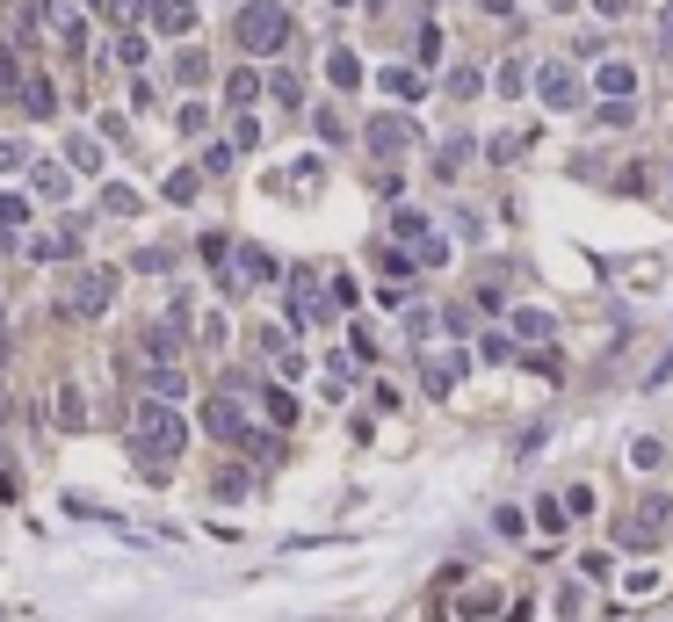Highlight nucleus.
<instances>
[{
  "label": "nucleus",
  "instance_id": "a211bd4d",
  "mask_svg": "<svg viewBox=\"0 0 673 622\" xmlns=\"http://www.w3.org/2000/svg\"><path fill=\"white\" fill-rule=\"evenodd\" d=\"M514 333H522V340H543V333H550V311H514Z\"/></svg>",
  "mask_w": 673,
  "mask_h": 622
},
{
  "label": "nucleus",
  "instance_id": "f3484780",
  "mask_svg": "<svg viewBox=\"0 0 673 622\" xmlns=\"http://www.w3.org/2000/svg\"><path fill=\"white\" fill-rule=\"evenodd\" d=\"M536 521H543V536H565V507L550 500V492H543V500H536Z\"/></svg>",
  "mask_w": 673,
  "mask_h": 622
},
{
  "label": "nucleus",
  "instance_id": "6ab92c4d",
  "mask_svg": "<svg viewBox=\"0 0 673 622\" xmlns=\"http://www.w3.org/2000/svg\"><path fill=\"white\" fill-rule=\"evenodd\" d=\"M630 116H637L630 102H601V109H594V123H601V131H623V123H630Z\"/></svg>",
  "mask_w": 673,
  "mask_h": 622
},
{
  "label": "nucleus",
  "instance_id": "bb28decb",
  "mask_svg": "<svg viewBox=\"0 0 673 622\" xmlns=\"http://www.w3.org/2000/svg\"><path fill=\"white\" fill-rule=\"evenodd\" d=\"M254 95H261V80H254V73H232V102H239V109H247Z\"/></svg>",
  "mask_w": 673,
  "mask_h": 622
},
{
  "label": "nucleus",
  "instance_id": "7c9ffc66",
  "mask_svg": "<svg viewBox=\"0 0 673 622\" xmlns=\"http://www.w3.org/2000/svg\"><path fill=\"white\" fill-rule=\"evenodd\" d=\"M659 51H666V58H673V8H666V15H659Z\"/></svg>",
  "mask_w": 673,
  "mask_h": 622
},
{
  "label": "nucleus",
  "instance_id": "393cba45",
  "mask_svg": "<svg viewBox=\"0 0 673 622\" xmlns=\"http://www.w3.org/2000/svg\"><path fill=\"white\" fill-rule=\"evenodd\" d=\"M268 413H275V427H290L297 420V398L290 391H268Z\"/></svg>",
  "mask_w": 673,
  "mask_h": 622
},
{
  "label": "nucleus",
  "instance_id": "aec40b11",
  "mask_svg": "<svg viewBox=\"0 0 673 622\" xmlns=\"http://www.w3.org/2000/svg\"><path fill=\"white\" fill-rule=\"evenodd\" d=\"M659 456H666V449L652 442V434H637V449H630V463H637V471H659Z\"/></svg>",
  "mask_w": 673,
  "mask_h": 622
},
{
  "label": "nucleus",
  "instance_id": "1a4fd4ad",
  "mask_svg": "<svg viewBox=\"0 0 673 622\" xmlns=\"http://www.w3.org/2000/svg\"><path fill=\"white\" fill-rule=\"evenodd\" d=\"M594 87H601L608 102H630V95H637V73L623 66V58H608V66H601V80H594Z\"/></svg>",
  "mask_w": 673,
  "mask_h": 622
},
{
  "label": "nucleus",
  "instance_id": "f03ea898",
  "mask_svg": "<svg viewBox=\"0 0 673 622\" xmlns=\"http://www.w3.org/2000/svg\"><path fill=\"white\" fill-rule=\"evenodd\" d=\"M283 44H290V8L283 0H247V8H239V51L275 58Z\"/></svg>",
  "mask_w": 673,
  "mask_h": 622
},
{
  "label": "nucleus",
  "instance_id": "72a5a7b5",
  "mask_svg": "<svg viewBox=\"0 0 673 622\" xmlns=\"http://www.w3.org/2000/svg\"><path fill=\"white\" fill-rule=\"evenodd\" d=\"M0 413H8V384H0Z\"/></svg>",
  "mask_w": 673,
  "mask_h": 622
},
{
  "label": "nucleus",
  "instance_id": "473e14b6",
  "mask_svg": "<svg viewBox=\"0 0 673 622\" xmlns=\"http://www.w3.org/2000/svg\"><path fill=\"white\" fill-rule=\"evenodd\" d=\"M478 8H485V15H514V0H478Z\"/></svg>",
  "mask_w": 673,
  "mask_h": 622
},
{
  "label": "nucleus",
  "instance_id": "4468645a",
  "mask_svg": "<svg viewBox=\"0 0 673 622\" xmlns=\"http://www.w3.org/2000/svg\"><path fill=\"white\" fill-rule=\"evenodd\" d=\"M326 80H333V87H355V80H362V66H355L348 51H333V58H326Z\"/></svg>",
  "mask_w": 673,
  "mask_h": 622
},
{
  "label": "nucleus",
  "instance_id": "ddd939ff",
  "mask_svg": "<svg viewBox=\"0 0 673 622\" xmlns=\"http://www.w3.org/2000/svg\"><path fill=\"white\" fill-rule=\"evenodd\" d=\"M384 95H399V102H420V73L391 66V73H384Z\"/></svg>",
  "mask_w": 673,
  "mask_h": 622
},
{
  "label": "nucleus",
  "instance_id": "9d476101",
  "mask_svg": "<svg viewBox=\"0 0 673 622\" xmlns=\"http://www.w3.org/2000/svg\"><path fill=\"white\" fill-rule=\"evenodd\" d=\"M22 109H29V116H51V109H58V87H51L44 73H37V80H22Z\"/></svg>",
  "mask_w": 673,
  "mask_h": 622
},
{
  "label": "nucleus",
  "instance_id": "5701e85b",
  "mask_svg": "<svg viewBox=\"0 0 673 622\" xmlns=\"http://www.w3.org/2000/svg\"><path fill=\"white\" fill-rule=\"evenodd\" d=\"M58 413H66V427H80V420H87V398L66 384V391H58Z\"/></svg>",
  "mask_w": 673,
  "mask_h": 622
},
{
  "label": "nucleus",
  "instance_id": "4be33fe9",
  "mask_svg": "<svg viewBox=\"0 0 673 622\" xmlns=\"http://www.w3.org/2000/svg\"><path fill=\"white\" fill-rule=\"evenodd\" d=\"M15 167H29V145L22 138H0V174H15Z\"/></svg>",
  "mask_w": 673,
  "mask_h": 622
},
{
  "label": "nucleus",
  "instance_id": "a878e982",
  "mask_svg": "<svg viewBox=\"0 0 673 622\" xmlns=\"http://www.w3.org/2000/svg\"><path fill=\"white\" fill-rule=\"evenodd\" d=\"M15 87H22V66H15V58H8V51H0V102H8V95H15Z\"/></svg>",
  "mask_w": 673,
  "mask_h": 622
},
{
  "label": "nucleus",
  "instance_id": "b1692460",
  "mask_svg": "<svg viewBox=\"0 0 673 622\" xmlns=\"http://www.w3.org/2000/svg\"><path fill=\"white\" fill-rule=\"evenodd\" d=\"M102 210H116V217H131V210H138V196H131V189H116V181H109V189H102Z\"/></svg>",
  "mask_w": 673,
  "mask_h": 622
},
{
  "label": "nucleus",
  "instance_id": "c85d7f7f",
  "mask_svg": "<svg viewBox=\"0 0 673 622\" xmlns=\"http://www.w3.org/2000/svg\"><path fill=\"white\" fill-rule=\"evenodd\" d=\"M478 355H485V362H507V355H514V340H500V333H485V340H478Z\"/></svg>",
  "mask_w": 673,
  "mask_h": 622
},
{
  "label": "nucleus",
  "instance_id": "39448f33",
  "mask_svg": "<svg viewBox=\"0 0 673 622\" xmlns=\"http://www.w3.org/2000/svg\"><path fill=\"white\" fill-rule=\"evenodd\" d=\"M536 95H543V109H579V80H572V66H536Z\"/></svg>",
  "mask_w": 673,
  "mask_h": 622
},
{
  "label": "nucleus",
  "instance_id": "7ed1b4c3",
  "mask_svg": "<svg viewBox=\"0 0 673 622\" xmlns=\"http://www.w3.org/2000/svg\"><path fill=\"white\" fill-rule=\"evenodd\" d=\"M109 297H116V275L109 268H80L73 283H66V311H73V319H102Z\"/></svg>",
  "mask_w": 673,
  "mask_h": 622
},
{
  "label": "nucleus",
  "instance_id": "9b49d317",
  "mask_svg": "<svg viewBox=\"0 0 673 622\" xmlns=\"http://www.w3.org/2000/svg\"><path fill=\"white\" fill-rule=\"evenodd\" d=\"M456 369H464V362H456V355H442V362H427V377H420V384L435 391V398H449V391H456Z\"/></svg>",
  "mask_w": 673,
  "mask_h": 622
},
{
  "label": "nucleus",
  "instance_id": "2eb2a0df",
  "mask_svg": "<svg viewBox=\"0 0 673 622\" xmlns=\"http://www.w3.org/2000/svg\"><path fill=\"white\" fill-rule=\"evenodd\" d=\"M391 232H399V239H420V246L435 239V232H427V217H420V210H399V217H391Z\"/></svg>",
  "mask_w": 673,
  "mask_h": 622
},
{
  "label": "nucleus",
  "instance_id": "20e7f679",
  "mask_svg": "<svg viewBox=\"0 0 673 622\" xmlns=\"http://www.w3.org/2000/svg\"><path fill=\"white\" fill-rule=\"evenodd\" d=\"M413 145H420V131H413L406 116H377L370 123V152H384V160H406Z\"/></svg>",
  "mask_w": 673,
  "mask_h": 622
},
{
  "label": "nucleus",
  "instance_id": "423d86ee",
  "mask_svg": "<svg viewBox=\"0 0 673 622\" xmlns=\"http://www.w3.org/2000/svg\"><path fill=\"white\" fill-rule=\"evenodd\" d=\"M203 427L218 434V442H247V434H254V427H247V413H239L232 398H210V406H203Z\"/></svg>",
  "mask_w": 673,
  "mask_h": 622
},
{
  "label": "nucleus",
  "instance_id": "dca6fc26",
  "mask_svg": "<svg viewBox=\"0 0 673 622\" xmlns=\"http://www.w3.org/2000/svg\"><path fill=\"white\" fill-rule=\"evenodd\" d=\"M66 152H73V167H80V174H95V167H102V145H95V138H73Z\"/></svg>",
  "mask_w": 673,
  "mask_h": 622
},
{
  "label": "nucleus",
  "instance_id": "f257e3e1",
  "mask_svg": "<svg viewBox=\"0 0 673 622\" xmlns=\"http://www.w3.org/2000/svg\"><path fill=\"white\" fill-rule=\"evenodd\" d=\"M131 434H138L145 463H167V456H181V442H189V420H181L167 398H145V406L131 413Z\"/></svg>",
  "mask_w": 673,
  "mask_h": 622
},
{
  "label": "nucleus",
  "instance_id": "6e6552de",
  "mask_svg": "<svg viewBox=\"0 0 673 622\" xmlns=\"http://www.w3.org/2000/svg\"><path fill=\"white\" fill-rule=\"evenodd\" d=\"M152 22H160L167 37H189V29H196V8H189V0H152Z\"/></svg>",
  "mask_w": 673,
  "mask_h": 622
},
{
  "label": "nucleus",
  "instance_id": "cd10ccee",
  "mask_svg": "<svg viewBox=\"0 0 673 622\" xmlns=\"http://www.w3.org/2000/svg\"><path fill=\"white\" fill-rule=\"evenodd\" d=\"M167 196H174V203H189V196H196V174H189V167L167 174Z\"/></svg>",
  "mask_w": 673,
  "mask_h": 622
},
{
  "label": "nucleus",
  "instance_id": "c756f323",
  "mask_svg": "<svg viewBox=\"0 0 673 622\" xmlns=\"http://www.w3.org/2000/svg\"><path fill=\"white\" fill-rule=\"evenodd\" d=\"M22 217H29V203H22V196H0V225H8V232H15V225H22Z\"/></svg>",
  "mask_w": 673,
  "mask_h": 622
},
{
  "label": "nucleus",
  "instance_id": "2f4dec72",
  "mask_svg": "<svg viewBox=\"0 0 673 622\" xmlns=\"http://www.w3.org/2000/svg\"><path fill=\"white\" fill-rule=\"evenodd\" d=\"M594 8H601V15H608V22H616V15H623V8H630V0H594Z\"/></svg>",
  "mask_w": 673,
  "mask_h": 622
},
{
  "label": "nucleus",
  "instance_id": "f8f14e48",
  "mask_svg": "<svg viewBox=\"0 0 673 622\" xmlns=\"http://www.w3.org/2000/svg\"><path fill=\"white\" fill-rule=\"evenodd\" d=\"M268 275H275V261L261 246H239V283H268Z\"/></svg>",
  "mask_w": 673,
  "mask_h": 622
},
{
  "label": "nucleus",
  "instance_id": "412c9836",
  "mask_svg": "<svg viewBox=\"0 0 673 622\" xmlns=\"http://www.w3.org/2000/svg\"><path fill=\"white\" fill-rule=\"evenodd\" d=\"M478 87H485V80H478L471 66H456V73H449V95H456V102H471V95H478Z\"/></svg>",
  "mask_w": 673,
  "mask_h": 622
},
{
  "label": "nucleus",
  "instance_id": "0eeeda50",
  "mask_svg": "<svg viewBox=\"0 0 673 622\" xmlns=\"http://www.w3.org/2000/svg\"><path fill=\"white\" fill-rule=\"evenodd\" d=\"M290 304H297V326L326 319V304H319V275H312V268H297V275H290Z\"/></svg>",
  "mask_w": 673,
  "mask_h": 622
}]
</instances>
